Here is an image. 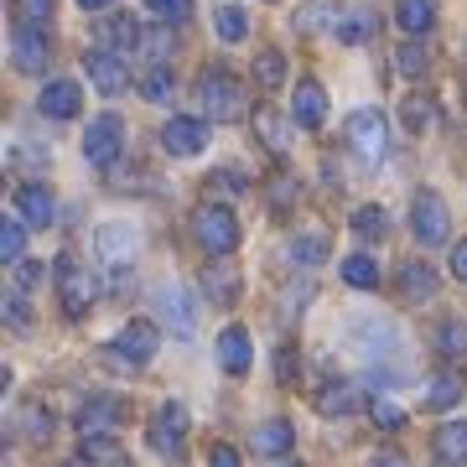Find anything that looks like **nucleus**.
Instances as JSON below:
<instances>
[{"mask_svg":"<svg viewBox=\"0 0 467 467\" xmlns=\"http://www.w3.org/2000/svg\"><path fill=\"white\" fill-rule=\"evenodd\" d=\"M348 348L379 384H395V379L410 374L405 337H400V327H395L389 317H353L348 322Z\"/></svg>","mask_w":467,"mask_h":467,"instance_id":"obj_1","label":"nucleus"},{"mask_svg":"<svg viewBox=\"0 0 467 467\" xmlns=\"http://www.w3.org/2000/svg\"><path fill=\"white\" fill-rule=\"evenodd\" d=\"M52 281H57V301H63L67 317H88V306L99 301V281H94V270H84L73 254H57Z\"/></svg>","mask_w":467,"mask_h":467,"instance_id":"obj_2","label":"nucleus"},{"mask_svg":"<svg viewBox=\"0 0 467 467\" xmlns=\"http://www.w3.org/2000/svg\"><path fill=\"white\" fill-rule=\"evenodd\" d=\"M198 104L208 119H239L244 115V84L239 78H229L223 67H208L198 78Z\"/></svg>","mask_w":467,"mask_h":467,"instance_id":"obj_3","label":"nucleus"},{"mask_svg":"<svg viewBox=\"0 0 467 467\" xmlns=\"http://www.w3.org/2000/svg\"><path fill=\"white\" fill-rule=\"evenodd\" d=\"M192 239H198L208 254H229L239 244V218L223 208V202H202L192 213Z\"/></svg>","mask_w":467,"mask_h":467,"instance_id":"obj_4","label":"nucleus"},{"mask_svg":"<svg viewBox=\"0 0 467 467\" xmlns=\"http://www.w3.org/2000/svg\"><path fill=\"white\" fill-rule=\"evenodd\" d=\"M348 146L358 161H384L389 150V125H384L379 109H353L348 115Z\"/></svg>","mask_w":467,"mask_h":467,"instance_id":"obj_5","label":"nucleus"},{"mask_svg":"<svg viewBox=\"0 0 467 467\" xmlns=\"http://www.w3.org/2000/svg\"><path fill=\"white\" fill-rule=\"evenodd\" d=\"M119 150H125V119H119V115L88 119V130H84V161H94V167H115Z\"/></svg>","mask_w":467,"mask_h":467,"instance_id":"obj_6","label":"nucleus"},{"mask_svg":"<svg viewBox=\"0 0 467 467\" xmlns=\"http://www.w3.org/2000/svg\"><path fill=\"white\" fill-rule=\"evenodd\" d=\"M410 234H416L420 244H447L451 213H447V202L436 198V192H420V198L410 202Z\"/></svg>","mask_w":467,"mask_h":467,"instance_id":"obj_7","label":"nucleus"},{"mask_svg":"<svg viewBox=\"0 0 467 467\" xmlns=\"http://www.w3.org/2000/svg\"><path fill=\"white\" fill-rule=\"evenodd\" d=\"M84 73H88V84L99 88V94H109V99L130 88V67L119 63V52H109V47H94V52H88V57H84Z\"/></svg>","mask_w":467,"mask_h":467,"instance_id":"obj_8","label":"nucleus"},{"mask_svg":"<svg viewBox=\"0 0 467 467\" xmlns=\"http://www.w3.org/2000/svg\"><path fill=\"white\" fill-rule=\"evenodd\" d=\"M156 312H161V322L171 327V337L198 333V312H192V301H187L182 285H156Z\"/></svg>","mask_w":467,"mask_h":467,"instance_id":"obj_9","label":"nucleus"},{"mask_svg":"<svg viewBox=\"0 0 467 467\" xmlns=\"http://www.w3.org/2000/svg\"><path fill=\"white\" fill-rule=\"evenodd\" d=\"M119 420H125V400L119 395H94L88 405H78L73 426H78V436H104V431H115Z\"/></svg>","mask_w":467,"mask_h":467,"instance_id":"obj_10","label":"nucleus"},{"mask_svg":"<svg viewBox=\"0 0 467 467\" xmlns=\"http://www.w3.org/2000/svg\"><path fill=\"white\" fill-rule=\"evenodd\" d=\"M161 146H167L171 156H198V150L208 146V119L171 115L167 125H161Z\"/></svg>","mask_w":467,"mask_h":467,"instance_id":"obj_11","label":"nucleus"},{"mask_svg":"<svg viewBox=\"0 0 467 467\" xmlns=\"http://www.w3.org/2000/svg\"><path fill=\"white\" fill-rule=\"evenodd\" d=\"M52 57L47 47V32H36V26H26V21H16V32H11V63L21 67V73H42Z\"/></svg>","mask_w":467,"mask_h":467,"instance_id":"obj_12","label":"nucleus"},{"mask_svg":"<svg viewBox=\"0 0 467 467\" xmlns=\"http://www.w3.org/2000/svg\"><path fill=\"white\" fill-rule=\"evenodd\" d=\"M182 436H187V410L177 400H167L161 410H156V420H150V447L182 457Z\"/></svg>","mask_w":467,"mask_h":467,"instance_id":"obj_13","label":"nucleus"},{"mask_svg":"<svg viewBox=\"0 0 467 467\" xmlns=\"http://www.w3.org/2000/svg\"><path fill=\"white\" fill-rule=\"evenodd\" d=\"M135 254H140V234L130 223H104L99 229V260L104 265H130Z\"/></svg>","mask_w":467,"mask_h":467,"instance_id":"obj_14","label":"nucleus"},{"mask_svg":"<svg viewBox=\"0 0 467 467\" xmlns=\"http://www.w3.org/2000/svg\"><path fill=\"white\" fill-rule=\"evenodd\" d=\"M52 213H57V202H52V192H47L42 182H21V187H16V218H21V223L47 229Z\"/></svg>","mask_w":467,"mask_h":467,"instance_id":"obj_15","label":"nucleus"},{"mask_svg":"<svg viewBox=\"0 0 467 467\" xmlns=\"http://www.w3.org/2000/svg\"><path fill=\"white\" fill-rule=\"evenodd\" d=\"M140 21L130 16V11H109V16L99 21V47H109V52H135L140 47Z\"/></svg>","mask_w":467,"mask_h":467,"instance_id":"obj_16","label":"nucleus"},{"mask_svg":"<svg viewBox=\"0 0 467 467\" xmlns=\"http://www.w3.org/2000/svg\"><path fill=\"white\" fill-rule=\"evenodd\" d=\"M322 119H327V94H322V84L301 78L296 99H291V125H301V130H317Z\"/></svg>","mask_w":467,"mask_h":467,"instance_id":"obj_17","label":"nucleus"},{"mask_svg":"<svg viewBox=\"0 0 467 467\" xmlns=\"http://www.w3.org/2000/svg\"><path fill=\"white\" fill-rule=\"evenodd\" d=\"M78 104H84V94H78V84H73V78H52V84L42 88L36 109H42L47 119H73V115H78Z\"/></svg>","mask_w":467,"mask_h":467,"instance_id":"obj_18","label":"nucleus"},{"mask_svg":"<svg viewBox=\"0 0 467 467\" xmlns=\"http://www.w3.org/2000/svg\"><path fill=\"white\" fill-rule=\"evenodd\" d=\"M202 296L213 301V306H234L239 301V270L229 260H208V270H202Z\"/></svg>","mask_w":467,"mask_h":467,"instance_id":"obj_19","label":"nucleus"},{"mask_svg":"<svg viewBox=\"0 0 467 467\" xmlns=\"http://www.w3.org/2000/svg\"><path fill=\"white\" fill-rule=\"evenodd\" d=\"M431 457H436V467H462L467 462V420H447V426L431 436Z\"/></svg>","mask_w":467,"mask_h":467,"instance_id":"obj_20","label":"nucleus"},{"mask_svg":"<svg viewBox=\"0 0 467 467\" xmlns=\"http://www.w3.org/2000/svg\"><path fill=\"white\" fill-rule=\"evenodd\" d=\"M457 400H462V374L457 368H441V374H431L420 384V405L426 410H451Z\"/></svg>","mask_w":467,"mask_h":467,"instance_id":"obj_21","label":"nucleus"},{"mask_svg":"<svg viewBox=\"0 0 467 467\" xmlns=\"http://www.w3.org/2000/svg\"><path fill=\"white\" fill-rule=\"evenodd\" d=\"M218 364H223V374H250V333L244 327H223L218 333Z\"/></svg>","mask_w":467,"mask_h":467,"instance_id":"obj_22","label":"nucleus"},{"mask_svg":"<svg viewBox=\"0 0 467 467\" xmlns=\"http://www.w3.org/2000/svg\"><path fill=\"white\" fill-rule=\"evenodd\" d=\"M115 348L130 358V364H146L150 353H156V322H125L115 337Z\"/></svg>","mask_w":467,"mask_h":467,"instance_id":"obj_23","label":"nucleus"},{"mask_svg":"<svg viewBox=\"0 0 467 467\" xmlns=\"http://www.w3.org/2000/svg\"><path fill=\"white\" fill-rule=\"evenodd\" d=\"M254 140H260V146H265L270 156H275V161H281L285 150H291V135H285V119L275 115V109H265V104L254 109Z\"/></svg>","mask_w":467,"mask_h":467,"instance_id":"obj_24","label":"nucleus"},{"mask_svg":"<svg viewBox=\"0 0 467 467\" xmlns=\"http://www.w3.org/2000/svg\"><path fill=\"white\" fill-rule=\"evenodd\" d=\"M431 21H436V0H400V5H395V26H400L405 36L431 32Z\"/></svg>","mask_w":467,"mask_h":467,"instance_id":"obj_25","label":"nucleus"},{"mask_svg":"<svg viewBox=\"0 0 467 467\" xmlns=\"http://www.w3.org/2000/svg\"><path fill=\"white\" fill-rule=\"evenodd\" d=\"M431 343H436V353H441L447 364H451V358H462V353H467V322L462 317H441L431 327Z\"/></svg>","mask_w":467,"mask_h":467,"instance_id":"obj_26","label":"nucleus"},{"mask_svg":"<svg viewBox=\"0 0 467 467\" xmlns=\"http://www.w3.org/2000/svg\"><path fill=\"white\" fill-rule=\"evenodd\" d=\"M327 254H333L327 229H306V234H296V239H291V260H296V265H322Z\"/></svg>","mask_w":467,"mask_h":467,"instance_id":"obj_27","label":"nucleus"},{"mask_svg":"<svg viewBox=\"0 0 467 467\" xmlns=\"http://www.w3.org/2000/svg\"><path fill=\"white\" fill-rule=\"evenodd\" d=\"M291 26H296V32H327V26H333L337 32V5L333 0H306V5H296Z\"/></svg>","mask_w":467,"mask_h":467,"instance_id":"obj_28","label":"nucleus"},{"mask_svg":"<svg viewBox=\"0 0 467 467\" xmlns=\"http://www.w3.org/2000/svg\"><path fill=\"white\" fill-rule=\"evenodd\" d=\"M291 441H296L291 420H265V426H254V451H260V457H281V451H291Z\"/></svg>","mask_w":467,"mask_h":467,"instance_id":"obj_29","label":"nucleus"},{"mask_svg":"<svg viewBox=\"0 0 467 467\" xmlns=\"http://www.w3.org/2000/svg\"><path fill=\"white\" fill-rule=\"evenodd\" d=\"M358 389H353L348 379H337V384H327V389H322L317 395V410L322 416H353V410H358Z\"/></svg>","mask_w":467,"mask_h":467,"instance_id":"obj_30","label":"nucleus"},{"mask_svg":"<svg viewBox=\"0 0 467 467\" xmlns=\"http://www.w3.org/2000/svg\"><path fill=\"white\" fill-rule=\"evenodd\" d=\"M400 291L410 301H431L436 296V270L426 265V260H410V265L400 270Z\"/></svg>","mask_w":467,"mask_h":467,"instance_id":"obj_31","label":"nucleus"},{"mask_svg":"<svg viewBox=\"0 0 467 467\" xmlns=\"http://www.w3.org/2000/svg\"><path fill=\"white\" fill-rule=\"evenodd\" d=\"M84 462L88 467H130V462H125V451H119V441L109 431H104V436H84Z\"/></svg>","mask_w":467,"mask_h":467,"instance_id":"obj_32","label":"nucleus"},{"mask_svg":"<svg viewBox=\"0 0 467 467\" xmlns=\"http://www.w3.org/2000/svg\"><path fill=\"white\" fill-rule=\"evenodd\" d=\"M140 94H146L150 104H167L171 94H177V78H171L167 63H150L146 73H140Z\"/></svg>","mask_w":467,"mask_h":467,"instance_id":"obj_33","label":"nucleus"},{"mask_svg":"<svg viewBox=\"0 0 467 467\" xmlns=\"http://www.w3.org/2000/svg\"><path fill=\"white\" fill-rule=\"evenodd\" d=\"M16 431L21 436H32V441H47V436H52V410H47V405H21V416H16Z\"/></svg>","mask_w":467,"mask_h":467,"instance_id":"obj_34","label":"nucleus"},{"mask_svg":"<svg viewBox=\"0 0 467 467\" xmlns=\"http://www.w3.org/2000/svg\"><path fill=\"white\" fill-rule=\"evenodd\" d=\"M208 192H218V198H244L250 192V177L244 171H234V167H218V171H208Z\"/></svg>","mask_w":467,"mask_h":467,"instance_id":"obj_35","label":"nucleus"},{"mask_svg":"<svg viewBox=\"0 0 467 467\" xmlns=\"http://www.w3.org/2000/svg\"><path fill=\"white\" fill-rule=\"evenodd\" d=\"M254 84L260 88H281L285 84V57L275 47H265L260 57H254Z\"/></svg>","mask_w":467,"mask_h":467,"instance_id":"obj_36","label":"nucleus"},{"mask_svg":"<svg viewBox=\"0 0 467 467\" xmlns=\"http://www.w3.org/2000/svg\"><path fill=\"white\" fill-rule=\"evenodd\" d=\"M348 229L358 234V239H384V229H389V218H384V208H353V218H348Z\"/></svg>","mask_w":467,"mask_h":467,"instance_id":"obj_37","label":"nucleus"},{"mask_svg":"<svg viewBox=\"0 0 467 467\" xmlns=\"http://www.w3.org/2000/svg\"><path fill=\"white\" fill-rule=\"evenodd\" d=\"M343 281L358 285V291H374V285H379V265H374L368 254H348V260H343Z\"/></svg>","mask_w":467,"mask_h":467,"instance_id":"obj_38","label":"nucleus"},{"mask_svg":"<svg viewBox=\"0 0 467 467\" xmlns=\"http://www.w3.org/2000/svg\"><path fill=\"white\" fill-rule=\"evenodd\" d=\"M400 119H405V130L410 135H420V130H431V119H436V109H431V99H405L400 104Z\"/></svg>","mask_w":467,"mask_h":467,"instance_id":"obj_39","label":"nucleus"},{"mask_svg":"<svg viewBox=\"0 0 467 467\" xmlns=\"http://www.w3.org/2000/svg\"><path fill=\"white\" fill-rule=\"evenodd\" d=\"M213 26H218V36H223V42H244V32H250V16H244L239 5H223V11L213 16Z\"/></svg>","mask_w":467,"mask_h":467,"instance_id":"obj_40","label":"nucleus"},{"mask_svg":"<svg viewBox=\"0 0 467 467\" xmlns=\"http://www.w3.org/2000/svg\"><path fill=\"white\" fill-rule=\"evenodd\" d=\"M368 420H374V426H384V431H400V426H405V410L389 400V395H374V400H368Z\"/></svg>","mask_w":467,"mask_h":467,"instance_id":"obj_41","label":"nucleus"},{"mask_svg":"<svg viewBox=\"0 0 467 467\" xmlns=\"http://www.w3.org/2000/svg\"><path fill=\"white\" fill-rule=\"evenodd\" d=\"M0 254H5L11 265H16V260H26V229H21L16 218H11V223L0 229Z\"/></svg>","mask_w":467,"mask_h":467,"instance_id":"obj_42","label":"nucleus"},{"mask_svg":"<svg viewBox=\"0 0 467 467\" xmlns=\"http://www.w3.org/2000/svg\"><path fill=\"white\" fill-rule=\"evenodd\" d=\"M146 11L161 16V21H171V26H182V21L192 16V0H146Z\"/></svg>","mask_w":467,"mask_h":467,"instance_id":"obj_43","label":"nucleus"},{"mask_svg":"<svg viewBox=\"0 0 467 467\" xmlns=\"http://www.w3.org/2000/svg\"><path fill=\"white\" fill-rule=\"evenodd\" d=\"M368 32H374V21L364 16V11H353V16L337 21V36L348 42V47H358V42H368Z\"/></svg>","mask_w":467,"mask_h":467,"instance_id":"obj_44","label":"nucleus"},{"mask_svg":"<svg viewBox=\"0 0 467 467\" xmlns=\"http://www.w3.org/2000/svg\"><path fill=\"white\" fill-rule=\"evenodd\" d=\"M140 47H146L150 63H167V52H171V21H167V26H156V32L140 36Z\"/></svg>","mask_w":467,"mask_h":467,"instance_id":"obj_45","label":"nucleus"},{"mask_svg":"<svg viewBox=\"0 0 467 467\" xmlns=\"http://www.w3.org/2000/svg\"><path fill=\"white\" fill-rule=\"evenodd\" d=\"M395 67H400L405 78H420V73H426V52H420L416 42H405V47L395 52Z\"/></svg>","mask_w":467,"mask_h":467,"instance_id":"obj_46","label":"nucleus"},{"mask_svg":"<svg viewBox=\"0 0 467 467\" xmlns=\"http://www.w3.org/2000/svg\"><path fill=\"white\" fill-rule=\"evenodd\" d=\"M47 16H52V0H16V21H26V26H42Z\"/></svg>","mask_w":467,"mask_h":467,"instance_id":"obj_47","label":"nucleus"},{"mask_svg":"<svg viewBox=\"0 0 467 467\" xmlns=\"http://www.w3.org/2000/svg\"><path fill=\"white\" fill-rule=\"evenodd\" d=\"M42 281H47V265H36V260H16V285H21V291H36Z\"/></svg>","mask_w":467,"mask_h":467,"instance_id":"obj_48","label":"nucleus"},{"mask_svg":"<svg viewBox=\"0 0 467 467\" xmlns=\"http://www.w3.org/2000/svg\"><path fill=\"white\" fill-rule=\"evenodd\" d=\"M306 301H312V281L285 285V291H281V312H285V317H296V306H306Z\"/></svg>","mask_w":467,"mask_h":467,"instance_id":"obj_49","label":"nucleus"},{"mask_svg":"<svg viewBox=\"0 0 467 467\" xmlns=\"http://www.w3.org/2000/svg\"><path fill=\"white\" fill-rule=\"evenodd\" d=\"M291 374H296V348H291V343H281V348H275V379L291 384Z\"/></svg>","mask_w":467,"mask_h":467,"instance_id":"obj_50","label":"nucleus"},{"mask_svg":"<svg viewBox=\"0 0 467 467\" xmlns=\"http://www.w3.org/2000/svg\"><path fill=\"white\" fill-rule=\"evenodd\" d=\"M5 317H11V327L32 333V312H26V301H21V296H5Z\"/></svg>","mask_w":467,"mask_h":467,"instance_id":"obj_51","label":"nucleus"},{"mask_svg":"<svg viewBox=\"0 0 467 467\" xmlns=\"http://www.w3.org/2000/svg\"><path fill=\"white\" fill-rule=\"evenodd\" d=\"M291 198H296V187H291V177H270V202H281V208H285Z\"/></svg>","mask_w":467,"mask_h":467,"instance_id":"obj_52","label":"nucleus"},{"mask_svg":"<svg viewBox=\"0 0 467 467\" xmlns=\"http://www.w3.org/2000/svg\"><path fill=\"white\" fill-rule=\"evenodd\" d=\"M208 467H239V451H234V447H213V451H208Z\"/></svg>","mask_w":467,"mask_h":467,"instance_id":"obj_53","label":"nucleus"},{"mask_svg":"<svg viewBox=\"0 0 467 467\" xmlns=\"http://www.w3.org/2000/svg\"><path fill=\"white\" fill-rule=\"evenodd\" d=\"M451 275L467 281V239H462V244H451Z\"/></svg>","mask_w":467,"mask_h":467,"instance_id":"obj_54","label":"nucleus"},{"mask_svg":"<svg viewBox=\"0 0 467 467\" xmlns=\"http://www.w3.org/2000/svg\"><path fill=\"white\" fill-rule=\"evenodd\" d=\"M368 467H410V462H405L400 451H379V457H374Z\"/></svg>","mask_w":467,"mask_h":467,"instance_id":"obj_55","label":"nucleus"},{"mask_svg":"<svg viewBox=\"0 0 467 467\" xmlns=\"http://www.w3.org/2000/svg\"><path fill=\"white\" fill-rule=\"evenodd\" d=\"M78 5H84V11H109L115 0H78Z\"/></svg>","mask_w":467,"mask_h":467,"instance_id":"obj_56","label":"nucleus"},{"mask_svg":"<svg viewBox=\"0 0 467 467\" xmlns=\"http://www.w3.org/2000/svg\"><path fill=\"white\" fill-rule=\"evenodd\" d=\"M285 467H291V462H285Z\"/></svg>","mask_w":467,"mask_h":467,"instance_id":"obj_57","label":"nucleus"}]
</instances>
